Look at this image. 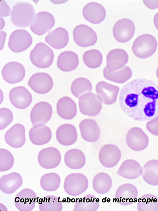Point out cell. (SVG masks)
<instances>
[{
    "mask_svg": "<svg viewBox=\"0 0 158 211\" xmlns=\"http://www.w3.org/2000/svg\"><path fill=\"white\" fill-rule=\"evenodd\" d=\"M119 104L131 118L140 122L151 120L158 115V85L143 78L133 80L121 88Z\"/></svg>",
    "mask_w": 158,
    "mask_h": 211,
    "instance_id": "obj_1",
    "label": "cell"
},
{
    "mask_svg": "<svg viewBox=\"0 0 158 211\" xmlns=\"http://www.w3.org/2000/svg\"><path fill=\"white\" fill-rule=\"evenodd\" d=\"M35 14L33 6L27 2H19L13 7L10 13L11 22L15 26L27 28L30 24Z\"/></svg>",
    "mask_w": 158,
    "mask_h": 211,
    "instance_id": "obj_2",
    "label": "cell"
},
{
    "mask_svg": "<svg viewBox=\"0 0 158 211\" xmlns=\"http://www.w3.org/2000/svg\"><path fill=\"white\" fill-rule=\"evenodd\" d=\"M157 42L152 35L148 34L141 35L134 40L132 46L134 54L140 58H148L156 52Z\"/></svg>",
    "mask_w": 158,
    "mask_h": 211,
    "instance_id": "obj_3",
    "label": "cell"
},
{
    "mask_svg": "<svg viewBox=\"0 0 158 211\" xmlns=\"http://www.w3.org/2000/svg\"><path fill=\"white\" fill-rule=\"evenodd\" d=\"M54 57V54L52 50L43 42L37 43L30 54L32 63L40 68L49 67L53 62Z\"/></svg>",
    "mask_w": 158,
    "mask_h": 211,
    "instance_id": "obj_4",
    "label": "cell"
},
{
    "mask_svg": "<svg viewBox=\"0 0 158 211\" xmlns=\"http://www.w3.org/2000/svg\"><path fill=\"white\" fill-rule=\"evenodd\" d=\"M88 186L86 177L81 173H72L65 178L63 185L65 192L69 196H75L85 192Z\"/></svg>",
    "mask_w": 158,
    "mask_h": 211,
    "instance_id": "obj_5",
    "label": "cell"
},
{
    "mask_svg": "<svg viewBox=\"0 0 158 211\" xmlns=\"http://www.w3.org/2000/svg\"><path fill=\"white\" fill-rule=\"evenodd\" d=\"M79 109L83 114L94 116L98 114L102 106L101 98L97 95L91 93L85 94L79 98Z\"/></svg>",
    "mask_w": 158,
    "mask_h": 211,
    "instance_id": "obj_6",
    "label": "cell"
},
{
    "mask_svg": "<svg viewBox=\"0 0 158 211\" xmlns=\"http://www.w3.org/2000/svg\"><path fill=\"white\" fill-rule=\"evenodd\" d=\"M32 42L31 37L28 32L24 29H19L14 31L11 34L8 46L13 52L19 53L28 49Z\"/></svg>",
    "mask_w": 158,
    "mask_h": 211,
    "instance_id": "obj_7",
    "label": "cell"
},
{
    "mask_svg": "<svg viewBox=\"0 0 158 211\" xmlns=\"http://www.w3.org/2000/svg\"><path fill=\"white\" fill-rule=\"evenodd\" d=\"M127 146L133 150L139 151L148 146L149 139L148 136L139 127H133L128 131L126 137Z\"/></svg>",
    "mask_w": 158,
    "mask_h": 211,
    "instance_id": "obj_8",
    "label": "cell"
},
{
    "mask_svg": "<svg viewBox=\"0 0 158 211\" xmlns=\"http://www.w3.org/2000/svg\"><path fill=\"white\" fill-rule=\"evenodd\" d=\"M55 23V19L52 14L47 11H41L35 16L30 28L34 33L41 36L50 30Z\"/></svg>",
    "mask_w": 158,
    "mask_h": 211,
    "instance_id": "obj_9",
    "label": "cell"
},
{
    "mask_svg": "<svg viewBox=\"0 0 158 211\" xmlns=\"http://www.w3.org/2000/svg\"><path fill=\"white\" fill-rule=\"evenodd\" d=\"M74 41L78 45L86 47L94 45L97 40L95 31L89 27L84 24L76 26L73 31Z\"/></svg>",
    "mask_w": 158,
    "mask_h": 211,
    "instance_id": "obj_10",
    "label": "cell"
},
{
    "mask_svg": "<svg viewBox=\"0 0 158 211\" xmlns=\"http://www.w3.org/2000/svg\"><path fill=\"white\" fill-rule=\"evenodd\" d=\"M135 26L133 21L127 18L117 21L113 28V36L118 42L124 43L129 41L133 36Z\"/></svg>",
    "mask_w": 158,
    "mask_h": 211,
    "instance_id": "obj_11",
    "label": "cell"
},
{
    "mask_svg": "<svg viewBox=\"0 0 158 211\" xmlns=\"http://www.w3.org/2000/svg\"><path fill=\"white\" fill-rule=\"evenodd\" d=\"M121 156V151L117 146L109 144L105 145L101 148L99 153L98 158L100 162L104 166L110 168L118 164Z\"/></svg>",
    "mask_w": 158,
    "mask_h": 211,
    "instance_id": "obj_12",
    "label": "cell"
},
{
    "mask_svg": "<svg viewBox=\"0 0 158 211\" xmlns=\"http://www.w3.org/2000/svg\"><path fill=\"white\" fill-rule=\"evenodd\" d=\"M53 83L52 77L45 73L38 72L32 75L29 79L28 85L35 92L44 94L52 89Z\"/></svg>",
    "mask_w": 158,
    "mask_h": 211,
    "instance_id": "obj_13",
    "label": "cell"
},
{
    "mask_svg": "<svg viewBox=\"0 0 158 211\" xmlns=\"http://www.w3.org/2000/svg\"><path fill=\"white\" fill-rule=\"evenodd\" d=\"M3 79L6 82L14 84L22 81L25 75L23 66L16 62H11L6 63L2 70Z\"/></svg>",
    "mask_w": 158,
    "mask_h": 211,
    "instance_id": "obj_14",
    "label": "cell"
},
{
    "mask_svg": "<svg viewBox=\"0 0 158 211\" xmlns=\"http://www.w3.org/2000/svg\"><path fill=\"white\" fill-rule=\"evenodd\" d=\"M61 154L59 150L53 147H49L42 149L38 155L40 165L46 169L56 168L60 164Z\"/></svg>",
    "mask_w": 158,
    "mask_h": 211,
    "instance_id": "obj_15",
    "label": "cell"
},
{
    "mask_svg": "<svg viewBox=\"0 0 158 211\" xmlns=\"http://www.w3.org/2000/svg\"><path fill=\"white\" fill-rule=\"evenodd\" d=\"M9 97L12 105L20 109L27 108L32 100L30 93L23 86H19L12 89L9 92Z\"/></svg>",
    "mask_w": 158,
    "mask_h": 211,
    "instance_id": "obj_16",
    "label": "cell"
},
{
    "mask_svg": "<svg viewBox=\"0 0 158 211\" xmlns=\"http://www.w3.org/2000/svg\"><path fill=\"white\" fill-rule=\"evenodd\" d=\"M36 200V194L33 190L25 188L15 196V205L19 211H30L35 207Z\"/></svg>",
    "mask_w": 158,
    "mask_h": 211,
    "instance_id": "obj_17",
    "label": "cell"
},
{
    "mask_svg": "<svg viewBox=\"0 0 158 211\" xmlns=\"http://www.w3.org/2000/svg\"><path fill=\"white\" fill-rule=\"evenodd\" d=\"M138 195V191L135 186L125 183L117 189L115 193L116 200L121 205H130L136 201Z\"/></svg>",
    "mask_w": 158,
    "mask_h": 211,
    "instance_id": "obj_18",
    "label": "cell"
},
{
    "mask_svg": "<svg viewBox=\"0 0 158 211\" xmlns=\"http://www.w3.org/2000/svg\"><path fill=\"white\" fill-rule=\"evenodd\" d=\"M119 90L118 86L102 81L98 83L95 87L96 93L103 103L107 105H110L116 101Z\"/></svg>",
    "mask_w": 158,
    "mask_h": 211,
    "instance_id": "obj_19",
    "label": "cell"
},
{
    "mask_svg": "<svg viewBox=\"0 0 158 211\" xmlns=\"http://www.w3.org/2000/svg\"><path fill=\"white\" fill-rule=\"evenodd\" d=\"M52 112V107L49 103L44 101L37 103L30 113V119L32 125L38 123L46 124L50 119Z\"/></svg>",
    "mask_w": 158,
    "mask_h": 211,
    "instance_id": "obj_20",
    "label": "cell"
},
{
    "mask_svg": "<svg viewBox=\"0 0 158 211\" xmlns=\"http://www.w3.org/2000/svg\"><path fill=\"white\" fill-rule=\"evenodd\" d=\"M128 60V55L125 51L121 49H113L106 55L105 67L109 72H111L123 67Z\"/></svg>",
    "mask_w": 158,
    "mask_h": 211,
    "instance_id": "obj_21",
    "label": "cell"
},
{
    "mask_svg": "<svg viewBox=\"0 0 158 211\" xmlns=\"http://www.w3.org/2000/svg\"><path fill=\"white\" fill-rule=\"evenodd\" d=\"M82 14L85 19L93 24H98L102 21L106 16V11L101 4L91 2L83 7Z\"/></svg>",
    "mask_w": 158,
    "mask_h": 211,
    "instance_id": "obj_22",
    "label": "cell"
},
{
    "mask_svg": "<svg viewBox=\"0 0 158 211\" xmlns=\"http://www.w3.org/2000/svg\"><path fill=\"white\" fill-rule=\"evenodd\" d=\"M5 140L6 143L13 148H17L22 146L26 140L24 126L19 123L14 125L6 132Z\"/></svg>",
    "mask_w": 158,
    "mask_h": 211,
    "instance_id": "obj_23",
    "label": "cell"
},
{
    "mask_svg": "<svg viewBox=\"0 0 158 211\" xmlns=\"http://www.w3.org/2000/svg\"><path fill=\"white\" fill-rule=\"evenodd\" d=\"M79 128L82 138L90 142L97 141L99 139L100 131L96 122L91 119H85L79 124Z\"/></svg>",
    "mask_w": 158,
    "mask_h": 211,
    "instance_id": "obj_24",
    "label": "cell"
},
{
    "mask_svg": "<svg viewBox=\"0 0 158 211\" xmlns=\"http://www.w3.org/2000/svg\"><path fill=\"white\" fill-rule=\"evenodd\" d=\"M29 137L34 144L41 145L48 143L52 137V132L49 128L42 124L34 126L29 132Z\"/></svg>",
    "mask_w": 158,
    "mask_h": 211,
    "instance_id": "obj_25",
    "label": "cell"
},
{
    "mask_svg": "<svg viewBox=\"0 0 158 211\" xmlns=\"http://www.w3.org/2000/svg\"><path fill=\"white\" fill-rule=\"evenodd\" d=\"M45 40L52 48L57 49H62L65 47L68 42V33L65 29L58 27L49 32L45 37Z\"/></svg>",
    "mask_w": 158,
    "mask_h": 211,
    "instance_id": "obj_26",
    "label": "cell"
},
{
    "mask_svg": "<svg viewBox=\"0 0 158 211\" xmlns=\"http://www.w3.org/2000/svg\"><path fill=\"white\" fill-rule=\"evenodd\" d=\"M56 135L58 142L64 146L73 144L77 139L76 129L70 124H64L60 126L56 131Z\"/></svg>",
    "mask_w": 158,
    "mask_h": 211,
    "instance_id": "obj_27",
    "label": "cell"
},
{
    "mask_svg": "<svg viewBox=\"0 0 158 211\" xmlns=\"http://www.w3.org/2000/svg\"><path fill=\"white\" fill-rule=\"evenodd\" d=\"M23 179L19 173L13 172L2 176L0 179V189L3 192L11 194L22 185Z\"/></svg>",
    "mask_w": 158,
    "mask_h": 211,
    "instance_id": "obj_28",
    "label": "cell"
},
{
    "mask_svg": "<svg viewBox=\"0 0 158 211\" xmlns=\"http://www.w3.org/2000/svg\"><path fill=\"white\" fill-rule=\"evenodd\" d=\"M142 167L139 163L132 159L124 161L122 163L117 172V174L127 179H133L141 175Z\"/></svg>",
    "mask_w": 158,
    "mask_h": 211,
    "instance_id": "obj_29",
    "label": "cell"
},
{
    "mask_svg": "<svg viewBox=\"0 0 158 211\" xmlns=\"http://www.w3.org/2000/svg\"><path fill=\"white\" fill-rule=\"evenodd\" d=\"M56 110L61 118L67 120L73 118L77 113L75 103L71 98L67 96L62 97L58 100L56 104Z\"/></svg>",
    "mask_w": 158,
    "mask_h": 211,
    "instance_id": "obj_30",
    "label": "cell"
},
{
    "mask_svg": "<svg viewBox=\"0 0 158 211\" xmlns=\"http://www.w3.org/2000/svg\"><path fill=\"white\" fill-rule=\"evenodd\" d=\"M79 64L77 54L72 51H66L59 55L57 66L59 69L64 72H69L77 68Z\"/></svg>",
    "mask_w": 158,
    "mask_h": 211,
    "instance_id": "obj_31",
    "label": "cell"
},
{
    "mask_svg": "<svg viewBox=\"0 0 158 211\" xmlns=\"http://www.w3.org/2000/svg\"><path fill=\"white\" fill-rule=\"evenodd\" d=\"M148 184L158 185V160L152 159L146 162L142 167L141 175Z\"/></svg>",
    "mask_w": 158,
    "mask_h": 211,
    "instance_id": "obj_32",
    "label": "cell"
},
{
    "mask_svg": "<svg viewBox=\"0 0 158 211\" xmlns=\"http://www.w3.org/2000/svg\"><path fill=\"white\" fill-rule=\"evenodd\" d=\"M64 159L67 166L72 169L82 168L85 162L84 154L80 150L76 149L68 150L65 154Z\"/></svg>",
    "mask_w": 158,
    "mask_h": 211,
    "instance_id": "obj_33",
    "label": "cell"
},
{
    "mask_svg": "<svg viewBox=\"0 0 158 211\" xmlns=\"http://www.w3.org/2000/svg\"><path fill=\"white\" fill-rule=\"evenodd\" d=\"M103 74L106 79L112 82L122 84L131 77L132 71L128 66H125L120 69L111 72H109L105 67Z\"/></svg>",
    "mask_w": 158,
    "mask_h": 211,
    "instance_id": "obj_34",
    "label": "cell"
},
{
    "mask_svg": "<svg viewBox=\"0 0 158 211\" xmlns=\"http://www.w3.org/2000/svg\"><path fill=\"white\" fill-rule=\"evenodd\" d=\"M112 184L111 179L107 173L100 172L94 177L92 186L94 191L100 194L107 193L110 189Z\"/></svg>",
    "mask_w": 158,
    "mask_h": 211,
    "instance_id": "obj_35",
    "label": "cell"
},
{
    "mask_svg": "<svg viewBox=\"0 0 158 211\" xmlns=\"http://www.w3.org/2000/svg\"><path fill=\"white\" fill-rule=\"evenodd\" d=\"M99 207V200L91 194L78 199L75 204L74 211H95Z\"/></svg>",
    "mask_w": 158,
    "mask_h": 211,
    "instance_id": "obj_36",
    "label": "cell"
},
{
    "mask_svg": "<svg viewBox=\"0 0 158 211\" xmlns=\"http://www.w3.org/2000/svg\"><path fill=\"white\" fill-rule=\"evenodd\" d=\"M92 85L90 82L86 78L79 77L74 80L71 86V91L73 95L79 98L86 93H91Z\"/></svg>",
    "mask_w": 158,
    "mask_h": 211,
    "instance_id": "obj_37",
    "label": "cell"
},
{
    "mask_svg": "<svg viewBox=\"0 0 158 211\" xmlns=\"http://www.w3.org/2000/svg\"><path fill=\"white\" fill-rule=\"evenodd\" d=\"M137 209L139 211H158V198L150 193L142 195L138 200Z\"/></svg>",
    "mask_w": 158,
    "mask_h": 211,
    "instance_id": "obj_38",
    "label": "cell"
},
{
    "mask_svg": "<svg viewBox=\"0 0 158 211\" xmlns=\"http://www.w3.org/2000/svg\"><path fill=\"white\" fill-rule=\"evenodd\" d=\"M60 183V176L54 172L46 173L41 177L40 184L41 188L47 192H53L59 187Z\"/></svg>",
    "mask_w": 158,
    "mask_h": 211,
    "instance_id": "obj_39",
    "label": "cell"
},
{
    "mask_svg": "<svg viewBox=\"0 0 158 211\" xmlns=\"http://www.w3.org/2000/svg\"><path fill=\"white\" fill-rule=\"evenodd\" d=\"M58 197L48 195L39 200V209L40 211H61L62 204Z\"/></svg>",
    "mask_w": 158,
    "mask_h": 211,
    "instance_id": "obj_40",
    "label": "cell"
},
{
    "mask_svg": "<svg viewBox=\"0 0 158 211\" xmlns=\"http://www.w3.org/2000/svg\"><path fill=\"white\" fill-rule=\"evenodd\" d=\"M85 64L88 67L94 69L98 67L102 61L101 52L97 49H91L85 51L82 56Z\"/></svg>",
    "mask_w": 158,
    "mask_h": 211,
    "instance_id": "obj_41",
    "label": "cell"
},
{
    "mask_svg": "<svg viewBox=\"0 0 158 211\" xmlns=\"http://www.w3.org/2000/svg\"><path fill=\"white\" fill-rule=\"evenodd\" d=\"M14 159L12 154L8 150L0 149V171H5L13 166Z\"/></svg>",
    "mask_w": 158,
    "mask_h": 211,
    "instance_id": "obj_42",
    "label": "cell"
},
{
    "mask_svg": "<svg viewBox=\"0 0 158 211\" xmlns=\"http://www.w3.org/2000/svg\"><path fill=\"white\" fill-rule=\"evenodd\" d=\"M13 115L9 109L5 108L0 109V130L4 129L13 120Z\"/></svg>",
    "mask_w": 158,
    "mask_h": 211,
    "instance_id": "obj_43",
    "label": "cell"
},
{
    "mask_svg": "<svg viewBox=\"0 0 158 211\" xmlns=\"http://www.w3.org/2000/svg\"><path fill=\"white\" fill-rule=\"evenodd\" d=\"M146 127L147 130L151 134L158 136V115L147 122Z\"/></svg>",
    "mask_w": 158,
    "mask_h": 211,
    "instance_id": "obj_44",
    "label": "cell"
},
{
    "mask_svg": "<svg viewBox=\"0 0 158 211\" xmlns=\"http://www.w3.org/2000/svg\"><path fill=\"white\" fill-rule=\"evenodd\" d=\"M143 2L148 8L153 9L158 7V0H143Z\"/></svg>",
    "mask_w": 158,
    "mask_h": 211,
    "instance_id": "obj_45",
    "label": "cell"
},
{
    "mask_svg": "<svg viewBox=\"0 0 158 211\" xmlns=\"http://www.w3.org/2000/svg\"><path fill=\"white\" fill-rule=\"evenodd\" d=\"M2 6H1L0 15L4 17L6 16V11L7 16H9L10 10V8L4 1L2 2Z\"/></svg>",
    "mask_w": 158,
    "mask_h": 211,
    "instance_id": "obj_46",
    "label": "cell"
},
{
    "mask_svg": "<svg viewBox=\"0 0 158 211\" xmlns=\"http://www.w3.org/2000/svg\"><path fill=\"white\" fill-rule=\"evenodd\" d=\"M153 22L155 27L158 30V12L155 15L153 19Z\"/></svg>",
    "mask_w": 158,
    "mask_h": 211,
    "instance_id": "obj_47",
    "label": "cell"
},
{
    "mask_svg": "<svg viewBox=\"0 0 158 211\" xmlns=\"http://www.w3.org/2000/svg\"><path fill=\"white\" fill-rule=\"evenodd\" d=\"M156 75L157 78L158 79V67L156 70Z\"/></svg>",
    "mask_w": 158,
    "mask_h": 211,
    "instance_id": "obj_48",
    "label": "cell"
}]
</instances>
